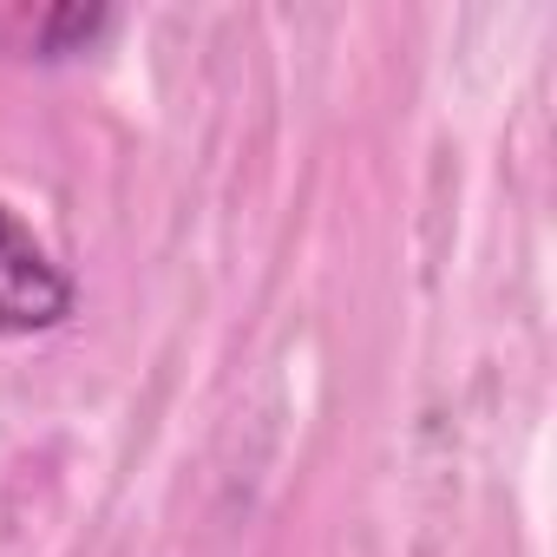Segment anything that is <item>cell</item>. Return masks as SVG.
Here are the masks:
<instances>
[{"mask_svg":"<svg viewBox=\"0 0 557 557\" xmlns=\"http://www.w3.org/2000/svg\"><path fill=\"white\" fill-rule=\"evenodd\" d=\"M73 315V283L27 236V223L0 203V335H40Z\"/></svg>","mask_w":557,"mask_h":557,"instance_id":"cell-1","label":"cell"},{"mask_svg":"<svg viewBox=\"0 0 557 557\" xmlns=\"http://www.w3.org/2000/svg\"><path fill=\"white\" fill-rule=\"evenodd\" d=\"M99 27H106V8H60V14L47 21V40H40V47H47V60H60L66 40H92Z\"/></svg>","mask_w":557,"mask_h":557,"instance_id":"cell-2","label":"cell"}]
</instances>
